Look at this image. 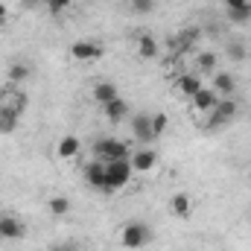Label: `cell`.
<instances>
[{"label":"cell","mask_w":251,"mask_h":251,"mask_svg":"<svg viewBox=\"0 0 251 251\" xmlns=\"http://www.w3.org/2000/svg\"><path fill=\"white\" fill-rule=\"evenodd\" d=\"M131 176H134V170H131L128 158H123V161H108L105 164V193H114V190L126 187L131 181Z\"/></svg>","instance_id":"1"},{"label":"cell","mask_w":251,"mask_h":251,"mask_svg":"<svg viewBox=\"0 0 251 251\" xmlns=\"http://www.w3.org/2000/svg\"><path fill=\"white\" fill-rule=\"evenodd\" d=\"M149 240H152V231L143 225V222H128L123 225V231H120V243H123V249H143V246H149Z\"/></svg>","instance_id":"2"},{"label":"cell","mask_w":251,"mask_h":251,"mask_svg":"<svg viewBox=\"0 0 251 251\" xmlns=\"http://www.w3.org/2000/svg\"><path fill=\"white\" fill-rule=\"evenodd\" d=\"M94 152H97V158L100 161H123L131 155V149L126 146L123 140H117V137H102V140H97V146H94Z\"/></svg>","instance_id":"3"},{"label":"cell","mask_w":251,"mask_h":251,"mask_svg":"<svg viewBox=\"0 0 251 251\" xmlns=\"http://www.w3.org/2000/svg\"><path fill=\"white\" fill-rule=\"evenodd\" d=\"M237 102L231 100V97H219V102L213 105V111H210V117H207V128H222V126H228L234 117H237Z\"/></svg>","instance_id":"4"},{"label":"cell","mask_w":251,"mask_h":251,"mask_svg":"<svg viewBox=\"0 0 251 251\" xmlns=\"http://www.w3.org/2000/svg\"><path fill=\"white\" fill-rule=\"evenodd\" d=\"M70 56L76 62H100L105 56V47H100L97 41H73L70 44Z\"/></svg>","instance_id":"5"},{"label":"cell","mask_w":251,"mask_h":251,"mask_svg":"<svg viewBox=\"0 0 251 251\" xmlns=\"http://www.w3.org/2000/svg\"><path fill=\"white\" fill-rule=\"evenodd\" d=\"M128 164H131L134 173H152V170L158 167V155H155V149H149V146H143V149H131Z\"/></svg>","instance_id":"6"},{"label":"cell","mask_w":251,"mask_h":251,"mask_svg":"<svg viewBox=\"0 0 251 251\" xmlns=\"http://www.w3.org/2000/svg\"><path fill=\"white\" fill-rule=\"evenodd\" d=\"M131 134L137 137V143H152L155 134H152V123H149V114H134L131 117Z\"/></svg>","instance_id":"7"},{"label":"cell","mask_w":251,"mask_h":251,"mask_svg":"<svg viewBox=\"0 0 251 251\" xmlns=\"http://www.w3.org/2000/svg\"><path fill=\"white\" fill-rule=\"evenodd\" d=\"M85 178H88V184L97 190H102L105 193V161H91L88 167H85Z\"/></svg>","instance_id":"8"},{"label":"cell","mask_w":251,"mask_h":251,"mask_svg":"<svg viewBox=\"0 0 251 251\" xmlns=\"http://www.w3.org/2000/svg\"><path fill=\"white\" fill-rule=\"evenodd\" d=\"M190 102H193V108H196V111H207V114H210V111H213V105L219 102V94H216L213 88H201L196 97H190Z\"/></svg>","instance_id":"9"},{"label":"cell","mask_w":251,"mask_h":251,"mask_svg":"<svg viewBox=\"0 0 251 251\" xmlns=\"http://www.w3.org/2000/svg\"><path fill=\"white\" fill-rule=\"evenodd\" d=\"M176 88H178V94H181V97H187V100H190V97H196L204 85H201L199 73H184V76H178V79H176Z\"/></svg>","instance_id":"10"},{"label":"cell","mask_w":251,"mask_h":251,"mask_svg":"<svg viewBox=\"0 0 251 251\" xmlns=\"http://www.w3.org/2000/svg\"><path fill=\"white\" fill-rule=\"evenodd\" d=\"M24 237V222L15 216H0V240H21Z\"/></svg>","instance_id":"11"},{"label":"cell","mask_w":251,"mask_h":251,"mask_svg":"<svg viewBox=\"0 0 251 251\" xmlns=\"http://www.w3.org/2000/svg\"><path fill=\"white\" fill-rule=\"evenodd\" d=\"M170 210H173V216L187 219L190 213H193V199H190V193H176V196L170 199Z\"/></svg>","instance_id":"12"},{"label":"cell","mask_w":251,"mask_h":251,"mask_svg":"<svg viewBox=\"0 0 251 251\" xmlns=\"http://www.w3.org/2000/svg\"><path fill=\"white\" fill-rule=\"evenodd\" d=\"M158 53H161V47H158V41H155L152 35H140V38H137V56H140V59L152 62V59H158Z\"/></svg>","instance_id":"13"},{"label":"cell","mask_w":251,"mask_h":251,"mask_svg":"<svg viewBox=\"0 0 251 251\" xmlns=\"http://www.w3.org/2000/svg\"><path fill=\"white\" fill-rule=\"evenodd\" d=\"M102 111H105V117H108L111 123H120V120H126V114H128V102H126L123 97H117V100H111L108 105H102Z\"/></svg>","instance_id":"14"},{"label":"cell","mask_w":251,"mask_h":251,"mask_svg":"<svg viewBox=\"0 0 251 251\" xmlns=\"http://www.w3.org/2000/svg\"><path fill=\"white\" fill-rule=\"evenodd\" d=\"M56 152H59V158H64V161L76 158L79 155V137L76 134H64L62 140L56 143Z\"/></svg>","instance_id":"15"},{"label":"cell","mask_w":251,"mask_h":251,"mask_svg":"<svg viewBox=\"0 0 251 251\" xmlns=\"http://www.w3.org/2000/svg\"><path fill=\"white\" fill-rule=\"evenodd\" d=\"M234 88H237V82H234V76H231V73H222V70H219V73L213 76V91H216L219 97H231V94H234Z\"/></svg>","instance_id":"16"},{"label":"cell","mask_w":251,"mask_h":251,"mask_svg":"<svg viewBox=\"0 0 251 251\" xmlns=\"http://www.w3.org/2000/svg\"><path fill=\"white\" fill-rule=\"evenodd\" d=\"M120 94H117V88L111 85V82H97L94 85V100L100 102V105H108L111 100H117Z\"/></svg>","instance_id":"17"},{"label":"cell","mask_w":251,"mask_h":251,"mask_svg":"<svg viewBox=\"0 0 251 251\" xmlns=\"http://www.w3.org/2000/svg\"><path fill=\"white\" fill-rule=\"evenodd\" d=\"M18 128V108L3 105L0 108V134H12Z\"/></svg>","instance_id":"18"},{"label":"cell","mask_w":251,"mask_h":251,"mask_svg":"<svg viewBox=\"0 0 251 251\" xmlns=\"http://www.w3.org/2000/svg\"><path fill=\"white\" fill-rule=\"evenodd\" d=\"M216 64H219V56L210 53V50H204V53L196 56V70L199 73H216Z\"/></svg>","instance_id":"19"},{"label":"cell","mask_w":251,"mask_h":251,"mask_svg":"<svg viewBox=\"0 0 251 251\" xmlns=\"http://www.w3.org/2000/svg\"><path fill=\"white\" fill-rule=\"evenodd\" d=\"M29 64H12L9 70H6V79L9 82H24V79H29Z\"/></svg>","instance_id":"20"},{"label":"cell","mask_w":251,"mask_h":251,"mask_svg":"<svg viewBox=\"0 0 251 251\" xmlns=\"http://www.w3.org/2000/svg\"><path fill=\"white\" fill-rule=\"evenodd\" d=\"M149 123H152V134H155V137H161V134L170 128V117H167L164 111H158V114H152V117H149Z\"/></svg>","instance_id":"21"},{"label":"cell","mask_w":251,"mask_h":251,"mask_svg":"<svg viewBox=\"0 0 251 251\" xmlns=\"http://www.w3.org/2000/svg\"><path fill=\"white\" fill-rule=\"evenodd\" d=\"M47 207H50V213H53V216H64V213L70 210V199H67V196H53Z\"/></svg>","instance_id":"22"},{"label":"cell","mask_w":251,"mask_h":251,"mask_svg":"<svg viewBox=\"0 0 251 251\" xmlns=\"http://www.w3.org/2000/svg\"><path fill=\"white\" fill-rule=\"evenodd\" d=\"M228 18H231L234 24H249L251 21V3L240 6V9H228Z\"/></svg>","instance_id":"23"},{"label":"cell","mask_w":251,"mask_h":251,"mask_svg":"<svg viewBox=\"0 0 251 251\" xmlns=\"http://www.w3.org/2000/svg\"><path fill=\"white\" fill-rule=\"evenodd\" d=\"M225 53H228V59H234V62H243V59H246V44H243V41H231Z\"/></svg>","instance_id":"24"},{"label":"cell","mask_w":251,"mask_h":251,"mask_svg":"<svg viewBox=\"0 0 251 251\" xmlns=\"http://www.w3.org/2000/svg\"><path fill=\"white\" fill-rule=\"evenodd\" d=\"M70 3H73V0H47V9H50L53 15H59V12H64Z\"/></svg>","instance_id":"25"},{"label":"cell","mask_w":251,"mask_h":251,"mask_svg":"<svg viewBox=\"0 0 251 251\" xmlns=\"http://www.w3.org/2000/svg\"><path fill=\"white\" fill-rule=\"evenodd\" d=\"M128 3H131V6H134V9H137V12H149V9H152V3H155V0H128Z\"/></svg>","instance_id":"26"},{"label":"cell","mask_w":251,"mask_h":251,"mask_svg":"<svg viewBox=\"0 0 251 251\" xmlns=\"http://www.w3.org/2000/svg\"><path fill=\"white\" fill-rule=\"evenodd\" d=\"M222 3H225V9H240V6H246L251 0H222Z\"/></svg>","instance_id":"27"},{"label":"cell","mask_w":251,"mask_h":251,"mask_svg":"<svg viewBox=\"0 0 251 251\" xmlns=\"http://www.w3.org/2000/svg\"><path fill=\"white\" fill-rule=\"evenodd\" d=\"M6 21H9V6H6V3H0V26H3Z\"/></svg>","instance_id":"28"},{"label":"cell","mask_w":251,"mask_h":251,"mask_svg":"<svg viewBox=\"0 0 251 251\" xmlns=\"http://www.w3.org/2000/svg\"><path fill=\"white\" fill-rule=\"evenodd\" d=\"M56 251H79V249H76V246H70V243H67V246H56Z\"/></svg>","instance_id":"29"},{"label":"cell","mask_w":251,"mask_h":251,"mask_svg":"<svg viewBox=\"0 0 251 251\" xmlns=\"http://www.w3.org/2000/svg\"><path fill=\"white\" fill-rule=\"evenodd\" d=\"M249 123H251V117H249Z\"/></svg>","instance_id":"30"},{"label":"cell","mask_w":251,"mask_h":251,"mask_svg":"<svg viewBox=\"0 0 251 251\" xmlns=\"http://www.w3.org/2000/svg\"><path fill=\"white\" fill-rule=\"evenodd\" d=\"M44 3H47V0H44Z\"/></svg>","instance_id":"31"}]
</instances>
